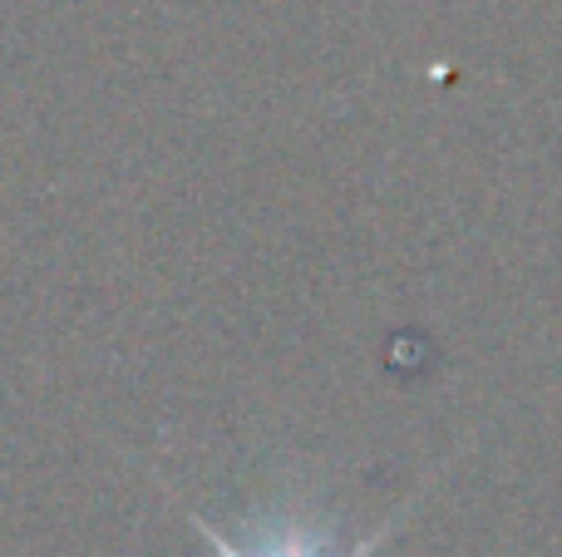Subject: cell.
Instances as JSON below:
<instances>
[{"label":"cell","instance_id":"1","mask_svg":"<svg viewBox=\"0 0 562 557\" xmlns=\"http://www.w3.org/2000/svg\"><path fill=\"white\" fill-rule=\"evenodd\" d=\"M188 523L203 533L207 548L217 557H370L390 538V528H380V533H370V538L340 548V543L330 538V528H316V523H306L301 513H286V519H272L267 528H252V538H233V533L213 528L203 513H188Z\"/></svg>","mask_w":562,"mask_h":557}]
</instances>
